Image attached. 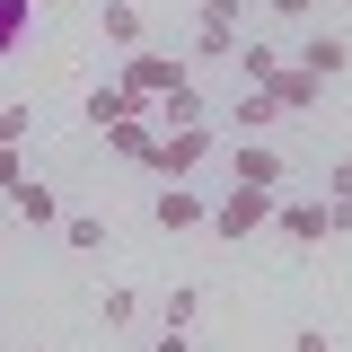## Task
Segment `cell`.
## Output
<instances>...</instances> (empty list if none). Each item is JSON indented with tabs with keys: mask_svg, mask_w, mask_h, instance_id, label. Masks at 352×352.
I'll return each mask as SVG.
<instances>
[{
	"mask_svg": "<svg viewBox=\"0 0 352 352\" xmlns=\"http://www.w3.org/2000/svg\"><path fill=\"white\" fill-rule=\"evenodd\" d=\"M150 115H159V132H176V124H212V106H203V88H194V71H185V80H176L168 97L150 106Z\"/></svg>",
	"mask_w": 352,
	"mask_h": 352,
	"instance_id": "obj_10",
	"label": "cell"
},
{
	"mask_svg": "<svg viewBox=\"0 0 352 352\" xmlns=\"http://www.w3.org/2000/svg\"><path fill=\"white\" fill-rule=\"evenodd\" d=\"M291 352H335V335H326V326H300V335H291Z\"/></svg>",
	"mask_w": 352,
	"mask_h": 352,
	"instance_id": "obj_26",
	"label": "cell"
},
{
	"mask_svg": "<svg viewBox=\"0 0 352 352\" xmlns=\"http://www.w3.org/2000/svg\"><path fill=\"white\" fill-rule=\"evenodd\" d=\"M194 317H203V291H194V282H176L168 300H159V326H194Z\"/></svg>",
	"mask_w": 352,
	"mask_h": 352,
	"instance_id": "obj_20",
	"label": "cell"
},
{
	"mask_svg": "<svg viewBox=\"0 0 352 352\" xmlns=\"http://www.w3.org/2000/svg\"><path fill=\"white\" fill-rule=\"evenodd\" d=\"M150 220H159L168 238H185V229H203V220H212V203H203L194 185H159V194H150Z\"/></svg>",
	"mask_w": 352,
	"mask_h": 352,
	"instance_id": "obj_6",
	"label": "cell"
},
{
	"mask_svg": "<svg viewBox=\"0 0 352 352\" xmlns=\"http://www.w3.org/2000/svg\"><path fill=\"white\" fill-rule=\"evenodd\" d=\"M229 62H238V88H264L291 53H282V44H264V36H238V53H229Z\"/></svg>",
	"mask_w": 352,
	"mask_h": 352,
	"instance_id": "obj_12",
	"label": "cell"
},
{
	"mask_svg": "<svg viewBox=\"0 0 352 352\" xmlns=\"http://www.w3.org/2000/svg\"><path fill=\"white\" fill-rule=\"evenodd\" d=\"M185 53H194V62H229L238 44H229V36H203V27H194V44H185Z\"/></svg>",
	"mask_w": 352,
	"mask_h": 352,
	"instance_id": "obj_24",
	"label": "cell"
},
{
	"mask_svg": "<svg viewBox=\"0 0 352 352\" xmlns=\"http://www.w3.org/2000/svg\"><path fill=\"white\" fill-rule=\"evenodd\" d=\"M317 194H326V212H335V238H344V229H352V159H326Z\"/></svg>",
	"mask_w": 352,
	"mask_h": 352,
	"instance_id": "obj_14",
	"label": "cell"
},
{
	"mask_svg": "<svg viewBox=\"0 0 352 352\" xmlns=\"http://www.w3.org/2000/svg\"><path fill=\"white\" fill-rule=\"evenodd\" d=\"M97 317H106V335H132V317H141V291H106V308H97Z\"/></svg>",
	"mask_w": 352,
	"mask_h": 352,
	"instance_id": "obj_21",
	"label": "cell"
},
{
	"mask_svg": "<svg viewBox=\"0 0 352 352\" xmlns=\"http://www.w3.org/2000/svg\"><path fill=\"white\" fill-rule=\"evenodd\" d=\"M97 27H106L115 53H141V44H150V18H141L132 0H106V9H97Z\"/></svg>",
	"mask_w": 352,
	"mask_h": 352,
	"instance_id": "obj_11",
	"label": "cell"
},
{
	"mask_svg": "<svg viewBox=\"0 0 352 352\" xmlns=\"http://www.w3.org/2000/svg\"><path fill=\"white\" fill-rule=\"evenodd\" d=\"M106 150H115V159H132V168H141V159L159 150V115L141 106V115H124V124H106Z\"/></svg>",
	"mask_w": 352,
	"mask_h": 352,
	"instance_id": "obj_9",
	"label": "cell"
},
{
	"mask_svg": "<svg viewBox=\"0 0 352 352\" xmlns=\"http://www.w3.org/2000/svg\"><path fill=\"white\" fill-rule=\"evenodd\" d=\"M18 176H27V150H18V141H0V194H9Z\"/></svg>",
	"mask_w": 352,
	"mask_h": 352,
	"instance_id": "obj_25",
	"label": "cell"
},
{
	"mask_svg": "<svg viewBox=\"0 0 352 352\" xmlns=\"http://www.w3.org/2000/svg\"><path fill=\"white\" fill-rule=\"evenodd\" d=\"M62 238H71L80 256H97V247H106V220L97 212H62Z\"/></svg>",
	"mask_w": 352,
	"mask_h": 352,
	"instance_id": "obj_19",
	"label": "cell"
},
{
	"mask_svg": "<svg viewBox=\"0 0 352 352\" xmlns=\"http://www.w3.org/2000/svg\"><path fill=\"white\" fill-rule=\"evenodd\" d=\"M220 141H212V124H176V132H159V150L141 159V168L159 176V185H194V168L212 159Z\"/></svg>",
	"mask_w": 352,
	"mask_h": 352,
	"instance_id": "obj_2",
	"label": "cell"
},
{
	"mask_svg": "<svg viewBox=\"0 0 352 352\" xmlns=\"http://www.w3.org/2000/svg\"><path fill=\"white\" fill-rule=\"evenodd\" d=\"M264 9H273L282 27H317V9H326V0H264Z\"/></svg>",
	"mask_w": 352,
	"mask_h": 352,
	"instance_id": "obj_22",
	"label": "cell"
},
{
	"mask_svg": "<svg viewBox=\"0 0 352 352\" xmlns=\"http://www.w3.org/2000/svg\"><path fill=\"white\" fill-rule=\"evenodd\" d=\"M27 36H36V0H0V62H9Z\"/></svg>",
	"mask_w": 352,
	"mask_h": 352,
	"instance_id": "obj_18",
	"label": "cell"
},
{
	"mask_svg": "<svg viewBox=\"0 0 352 352\" xmlns=\"http://www.w3.org/2000/svg\"><path fill=\"white\" fill-rule=\"evenodd\" d=\"M291 62H300V71H317V80H335V71H352V44L335 36V27H308Z\"/></svg>",
	"mask_w": 352,
	"mask_h": 352,
	"instance_id": "obj_8",
	"label": "cell"
},
{
	"mask_svg": "<svg viewBox=\"0 0 352 352\" xmlns=\"http://www.w3.org/2000/svg\"><path fill=\"white\" fill-rule=\"evenodd\" d=\"M273 203H282V194H264V185H229V194L212 203V220H203V229H212V238H229V247H247L256 229H273Z\"/></svg>",
	"mask_w": 352,
	"mask_h": 352,
	"instance_id": "obj_1",
	"label": "cell"
},
{
	"mask_svg": "<svg viewBox=\"0 0 352 352\" xmlns=\"http://www.w3.org/2000/svg\"><path fill=\"white\" fill-rule=\"evenodd\" d=\"M124 115H141V97H132L124 80H106V88H88V124L106 132V124H124Z\"/></svg>",
	"mask_w": 352,
	"mask_h": 352,
	"instance_id": "obj_15",
	"label": "cell"
},
{
	"mask_svg": "<svg viewBox=\"0 0 352 352\" xmlns=\"http://www.w3.org/2000/svg\"><path fill=\"white\" fill-rule=\"evenodd\" d=\"M9 212L27 220V229H62V194H53L44 176H18V185H9Z\"/></svg>",
	"mask_w": 352,
	"mask_h": 352,
	"instance_id": "obj_7",
	"label": "cell"
},
{
	"mask_svg": "<svg viewBox=\"0 0 352 352\" xmlns=\"http://www.w3.org/2000/svg\"><path fill=\"white\" fill-rule=\"evenodd\" d=\"M27 132H36V106H27V97H18V106H0V141H27Z\"/></svg>",
	"mask_w": 352,
	"mask_h": 352,
	"instance_id": "obj_23",
	"label": "cell"
},
{
	"mask_svg": "<svg viewBox=\"0 0 352 352\" xmlns=\"http://www.w3.org/2000/svg\"><path fill=\"white\" fill-rule=\"evenodd\" d=\"M273 229H282L291 247H326V238H335V212H326V194H282V203H273Z\"/></svg>",
	"mask_w": 352,
	"mask_h": 352,
	"instance_id": "obj_3",
	"label": "cell"
},
{
	"mask_svg": "<svg viewBox=\"0 0 352 352\" xmlns=\"http://www.w3.org/2000/svg\"><path fill=\"white\" fill-rule=\"evenodd\" d=\"M176 80H185V62H176V53H159V44H141V53H124V88L141 97V106H159V97H168Z\"/></svg>",
	"mask_w": 352,
	"mask_h": 352,
	"instance_id": "obj_4",
	"label": "cell"
},
{
	"mask_svg": "<svg viewBox=\"0 0 352 352\" xmlns=\"http://www.w3.org/2000/svg\"><path fill=\"white\" fill-rule=\"evenodd\" d=\"M229 124H238V132H264V124H282V97H273V88H238Z\"/></svg>",
	"mask_w": 352,
	"mask_h": 352,
	"instance_id": "obj_16",
	"label": "cell"
},
{
	"mask_svg": "<svg viewBox=\"0 0 352 352\" xmlns=\"http://www.w3.org/2000/svg\"><path fill=\"white\" fill-rule=\"evenodd\" d=\"M194 27H203V36H229V44H238V27H247V0H194Z\"/></svg>",
	"mask_w": 352,
	"mask_h": 352,
	"instance_id": "obj_17",
	"label": "cell"
},
{
	"mask_svg": "<svg viewBox=\"0 0 352 352\" xmlns=\"http://www.w3.org/2000/svg\"><path fill=\"white\" fill-rule=\"evenodd\" d=\"M264 88L282 97V115H317V88H326V80H317V71H300V62H282Z\"/></svg>",
	"mask_w": 352,
	"mask_h": 352,
	"instance_id": "obj_13",
	"label": "cell"
},
{
	"mask_svg": "<svg viewBox=\"0 0 352 352\" xmlns=\"http://www.w3.org/2000/svg\"><path fill=\"white\" fill-rule=\"evenodd\" d=\"M229 185H264V194H282V185H291V159L238 132V150H229Z\"/></svg>",
	"mask_w": 352,
	"mask_h": 352,
	"instance_id": "obj_5",
	"label": "cell"
},
{
	"mask_svg": "<svg viewBox=\"0 0 352 352\" xmlns=\"http://www.w3.org/2000/svg\"><path fill=\"white\" fill-rule=\"evenodd\" d=\"M150 352H194V344H185V326H159V344H150Z\"/></svg>",
	"mask_w": 352,
	"mask_h": 352,
	"instance_id": "obj_27",
	"label": "cell"
}]
</instances>
